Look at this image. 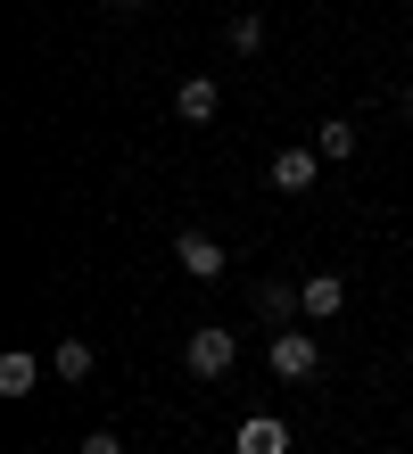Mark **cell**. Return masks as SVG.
<instances>
[{"instance_id":"cell-5","label":"cell","mask_w":413,"mask_h":454,"mask_svg":"<svg viewBox=\"0 0 413 454\" xmlns=\"http://www.w3.org/2000/svg\"><path fill=\"white\" fill-rule=\"evenodd\" d=\"M314 166H322V149H273V191H282V199H306L314 191Z\"/></svg>"},{"instance_id":"cell-9","label":"cell","mask_w":413,"mask_h":454,"mask_svg":"<svg viewBox=\"0 0 413 454\" xmlns=\"http://www.w3.org/2000/svg\"><path fill=\"white\" fill-rule=\"evenodd\" d=\"M34 380H42V364L25 356V347H9V356H0V396H34Z\"/></svg>"},{"instance_id":"cell-4","label":"cell","mask_w":413,"mask_h":454,"mask_svg":"<svg viewBox=\"0 0 413 454\" xmlns=\"http://www.w3.org/2000/svg\"><path fill=\"white\" fill-rule=\"evenodd\" d=\"M215 108H224V83H215V74H182L174 83V116L182 124H215Z\"/></svg>"},{"instance_id":"cell-8","label":"cell","mask_w":413,"mask_h":454,"mask_svg":"<svg viewBox=\"0 0 413 454\" xmlns=\"http://www.w3.org/2000/svg\"><path fill=\"white\" fill-rule=\"evenodd\" d=\"M91 364H99V356H91V339H59V347H50V372H59L67 388L91 380Z\"/></svg>"},{"instance_id":"cell-7","label":"cell","mask_w":413,"mask_h":454,"mask_svg":"<svg viewBox=\"0 0 413 454\" xmlns=\"http://www.w3.org/2000/svg\"><path fill=\"white\" fill-rule=\"evenodd\" d=\"M232 454H290V421L248 413V421H240V438H232Z\"/></svg>"},{"instance_id":"cell-10","label":"cell","mask_w":413,"mask_h":454,"mask_svg":"<svg viewBox=\"0 0 413 454\" xmlns=\"http://www.w3.org/2000/svg\"><path fill=\"white\" fill-rule=\"evenodd\" d=\"M257 314H265L273 331H290V314H306V306H298V289H290V281H265V289H257Z\"/></svg>"},{"instance_id":"cell-2","label":"cell","mask_w":413,"mask_h":454,"mask_svg":"<svg viewBox=\"0 0 413 454\" xmlns=\"http://www.w3.org/2000/svg\"><path fill=\"white\" fill-rule=\"evenodd\" d=\"M273 380H314V372H322V339L314 331H273Z\"/></svg>"},{"instance_id":"cell-16","label":"cell","mask_w":413,"mask_h":454,"mask_svg":"<svg viewBox=\"0 0 413 454\" xmlns=\"http://www.w3.org/2000/svg\"><path fill=\"white\" fill-rule=\"evenodd\" d=\"M25 454H42V446H25Z\"/></svg>"},{"instance_id":"cell-14","label":"cell","mask_w":413,"mask_h":454,"mask_svg":"<svg viewBox=\"0 0 413 454\" xmlns=\"http://www.w3.org/2000/svg\"><path fill=\"white\" fill-rule=\"evenodd\" d=\"M116 9H141V0H116Z\"/></svg>"},{"instance_id":"cell-15","label":"cell","mask_w":413,"mask_h":454,"mask_svg":"<svg viewBox=\"0 0 413 454\" xmlns=\"http://www.w3.org/2000/svg\"><path fill=\"white\" fill-rule=\"evenodd\" d=\"M405 116H413V91H405Z\"/></svg>"},{"instance_id":"cell-12","label":"cell","mask_w":413,"mask_h":454,"mask_svg":"<svg viewBox=\"0 0 413 454\" xmlns=\"http://www.w3.org/2000/svg\"><path fill=\"white\" fill-rule=\"evenodd\" d=\"M232 50H240V59H257V50H265V17H257V9L232 17Z\"/></svg>"},{"instance_id":"cell-1","label":"cell","mask_w":413,"mask_h":454,"mask_svg":"<svg viewBox=\"0 0 413 454\" xmlns=\"http://www.w3.org/2000/svg\"><path fill=\"white\" fill-rule=\"evenodd\" d=\"M232 356H240V339H232L224 323H199V331L182 339V372H190V380H224Z\"/></svg>"},{"instance_id":"cell-13","label":"cell","mask_w":413,"mask_h":454,"mask_svg":"<svg viewBox=\"0 0 413 454\" xmlns=\"http://www.w3.org/2000/svg\"><path fill=\"white\" fill-rule=\"evenodd\" d=\"M83 454H124V438H116V430H91V438H83Z\"/></svg>"},{"instance_id":"cell-6","label":"cell","mask_w":413,"mask_h":454,"mask_svg":"<svg viewBox=\"0 0 413 454\" xmlns=\"http://www.w3.org/2000/svg\"><path fill=\"white\" fill-rule=\"evenodd\" d=\"M298 306H306V323H330V314L347 306V281L339 273H306L298 281Z\"/></svg>"},{"instance_id":"cell-11","label":"cell","mask_w":413,"mask_h":454,"mask_svg":"<svg viewBox=\"0 0 413 454\" xmlns=\"http://www.w3.org/2000/svg\"><path fill=\"white\" fill-rule=\"evenodd\" d=\"M314 149L330 157V166H339V157H355V124H347V116H330V124H314Z\"/></svg>"},{"instance_id":"cell-3","label":"cell","mask_w":413,"mask_h":454,"mask_svg":"<svg viewBox=\"0 0 413 454\" xmlns=\"http://www.w3.org/2000/svg\"><path fill=\"white\" fill-rule=\"evenodd\" d=\"M174 264H182L190 281H215L232 256H224V239H215V231H174Z\"/></svg>"}]
</instances>
